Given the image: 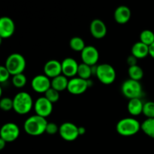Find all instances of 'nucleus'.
<instances>
[{"instance_id":"a211bd4d","label":"nucleus","mask_w":154,"mask_h":154,"mask_svg":"<svg viewBox=\"0 0 154 154\" xmlns=\"http://www.w3.org/2000/svg\"><path fill=\"white\" fill-rule=\"evenodd\" d=\"M132 55L136 57L138 60L144 59L149 55V46L139 42L134 44L131 49Z\"/></svg>"},{"instance_id":"f03ea898","label":"nucleus","mask_w":154,"mask_h":154,"mask_svg":"<svg viewBox=\"0 0 154 154\" xmlns=\"http://www.w3.org/2000/svg\"><path fill=\"white\" fill-rule=\"evenodd\" d=\"M34 108V102L29 93L19 92L13 98V110L20 115H25Z\"/></svg>"},{"instance_id":"39448f33","label":"nucleus","mask_w":154,"mask_h":154,"mask_svg":"<svg viewBox=\"0 0 154 154\" xmlns=\"http://www.w3.org/2000/svg\"><path fill=\"white\" fill-rule=\"evenodd\" d=\"M121 92L128 99H141L143 94V87L140 81L128 79L123 83Z\"/></svg>"},{"instance_id":"72a5a7b5","label":"nucleus","mask_w":154,"mask_h":154,"mask_svg":"<svg viewBox=\"0 0 154 154\" xmlns=\"http://www.w3.org/2000/svg\"><path fill=\"white\" fill-rule=\"evenodd\" d=\"M86 133V129L84 126H78V134L80 135H83Z\"/></svg>"},{"instance_id":"c756f323","label":"nucleus","mask_w":154,"mask_h":154,"mask_svg":"<svg viewBox=\"0 0 154 154\" xmlns=\"http://www.w3.org/2000/svg\"><path fill=\"white\" fill-rule=\"evenodd\" d=\"M11 75L5 66H0V84L5 83L10 78Z\"/></svg>"},{"instance_id":"f257e3e1","label":"nucleus","mask_w":154,"mask_h":154,"mask_svg":"<svg viewBox=\"0 0 154 154\" xmlns=\"http://www.w3.org/2000/svg\"><path fill=\"white\" fill-rule=\"evenodd\" d=\"M48 123L46 118L35 114L25 120L23 124L24 131L31 136H38L45 133Z\"/></svg>"},{"instance_id":"6e6552de","label":"nucleus","mask_w":154,"mask_h":154,"mask_svg":"<svg viewBox=\"0 0 154 154\" xmlns=\"http://www.w3.org/2000/svg\"><path fill=\"white\" fill-rule=\"evenodd\" d=\"M59 134L66 141H74L78 138V126L71 122H66L60 125Z\"/></svg>"},{"instance_id":"423d86ee","label":"nucleus","mask_w":154,"mask_h":154,"mask_svg":"<svg viewBox=\"0 0 154 154\" xmlns=\"http://www.w3.org/2000/svg\"><path fill=\"white\" fill-rule=\"evenodd\" d=\"M96 75L98 80L105 85L113 84L117 77L114 68L108 63H102L96 66Z\"/></svg>"},{"instance_id":"aec40b11","label":"nucleus","mask_w":154,"mask_h":154,"mask_svg":"<svg viewBox=\"0 0 154 154\" xmlns=\"http://www.w3.org/2000/svg\"><path fill=\"white\" fill-rule=\"evenodd\" d=\"M68 78L63 75H60L51 79V87L58 92H63L67 90L68 84H69Z\"/></svg>"},{"instance_id":"e433bc0d","label":"nucleus","mask_w":154,"mask_h":154,"mask_svg":"<svg viewBox=\"0 0 154 154\" xmlns=\"http://www.w3.org/2000/svg\"><path fill=\"white\" fill-rule=\"evenodd\" d=\"M2 40H3V39L1 37H0V46H1V45L2 44Z\"/></svg>"},{"instance_id":"5701e85b","label":"nucleus","mask_w":154,"mask_h":154,"mask_svg":"<svg viewBox=\"0 0 154 154\" xmlns=\"http://www.w3.org/2000/svg\"><path fill=\"white\" fill-rule=\"evenodd\" d=\"M87 46L85 45L84 40L81 37L78 36H75V37L72 38L69 41V47L72 50L76 52H81L84 48Z\"/></svg>"},{"instance_id":"7ed1b4c3","label":"nucleus","mask_w":154,"mask_h":154,"mask_svg":"<svg viewBox=\"0 0 154 154\" xmlns=\"http://www.w3.org/2000/svg\"><path fill=\"white\" fill-rule=\"evenodd\" d=\"M116 130L122 136H132L141 130V123L133 117H126L119 120L116 126Z\"/></svg>"},{"instance_id":"c85d7f7f","label":"nucleus","mask_w":154,"mask_h":154,"mask_svg":"<svg viewBox=\"0 0 154 154\" xmlns=\"http://www.w3.org/2000/svg\"><path fill=\"white\" fill-rule=\"evenodd\" d=\"M0 109L4 111H9L13 109V99L3 97L0 99Z\"/></svg>"},{"instance_id":"2eb2a0df","label":"nucleus","mask_w":154,"mask_h":154,"mask_svg":"<svg viewBox=\"0 0 154 154\" xmlns=\"http://www.w3.org/2000/svg\"><path fill=\"white\" fill-rule=\"evenodd\" d=\"M44 73L51 79L62 75L61 62L57 60H48L44 66Z\"/></svg>"},{"instance_id":"f8f14e48","label":"nucleus","mask_w":154,"mask_h":154,"mask_svg":"<svg viewBox=\"0 0 154 154\" xmlns=\"http://www.w3.org/2000/svg\"><path fill=\"white\" fill-rule=\"evenodd\" d=\"M81 58L83 63L90 66H96L99 59V53L96 47L88 45L81 52Z\"/></svg>"},{"instance_id":"7c9ffc66","label":"nucleus","mask_w":154,"mask_h":154,"mask_svg":"<svg viewBox=\"0 0 154 154\" xmlns=\"http://www.w3.org/2000/svg\"><path fill=\"white\" fill-rule=\"evenodd\" d=\"M59 129H60V127L55 123H48L47 125L45 132L48 133V135H55V134L58 133Z\"/></svg>"},{"instance_id":"f704fd0d","label":"nucleus","mask_w":154,"mask_h":154,"mask_svg":"<svg viewBox=\"0 0 154 154\" xmlns=\"http://www.w3.org/2000/svg\"><path fill=\"white\" fill-rule=\"evenodd\" d=\"M6 143H7V142H6L5 140H3L2 138H0V151H1V150H2L5 147Z\"/></svg>"},{"instance_id":"412c9836","label":"nucleus","mask_w":154,"mask_h":154,"mask_svg":"<svg viewBox=\"0 0 154 154\" xmlns=\"http://www.w3.org/2000/svg\"><path fill=\"white\" fill-rule=\"evenodd\" d=\"M141 130L146 135L154 139V118H147L141 124Z\"/></svg>"},{"instance_id":"6ab92c4d","label":"nucleus","mask_w":154,"mask_h":154,"mask_svg":"<svg viewBox=\"0 0 154 154\" xmlns=\"http://www.w3.org/2000/svg\"><path fill=\"white\" fill-rule=\"evenodd\" d=\"M143 107L144 103L141 99H129L127 105L128 112L132 116L136 117L142 114Z\"/></svg>"},{"instance_id":"a878e982","label":"nucleus","mask_w":154,"mask_h":154,"mask_svg":"<svg viewBox=\"0 0 154 154\" xmlns=\"http://www.w3.org/2000/svg\"><path fill=\"white\" fill-rule=\"evenodd\" d=\"M12 84L16 88H23L27 83V78L23 73L17 74L12 76Z\"/></svg>"},{"instance_id":"4be33fe9","label":"nucleus","mask_w":154,"mask_h":154,"mask_svg":"<svg viewBox=\"0 0 154 154\" xmlns=\"http://www.w3.org/2000/svg\"><path fill=\"white\" fill-rule=\"evenodd\" d=\"M78 78H81L84 80H90L91 76L93 75V71H92V66H88L85 63H81L78 66Z\"/></svg>"},{"instance_id":"9b49d317","label":"nucleus","mask_w":154,"mask_h":154,"mask_svg":"<svg viewBox=\"0 0 154 154\" xmlns=\"http://www.w3.org/2000/svg\"><path fill=\"white\" fill-rule=\"evenodd\" d=\"M31 87L36 93L45 94L51 87V80L45 75H38L32 80Z\"/></svg>"},{"instance_id":"1a4fd4ad","label":"nucleus","mask_w":154,"mask_h":154,"mask_svg":"<svg viewBox=\"0 0 154 154\" xmlns=\"http://www.w3.org/2000/svg\"><path fill=\"white\" fill-rule=\"evenodd\" d=\"M88 87H90L88 80L75 77L69 81L67 90L72 95H81L85 93Z\"/></svg>"},{"instance_id":"4468645a","label":"nucleus","mask_w":154,"mask_h":154,"mask_svg":"<svg viewBox=\"0 0 154 154\" xmlns=\"http://www.w3.org/2000/svg\"><path fill=\"white\" fill-rule=\"evenodd\" d=\"M62 75L66 78H75L78 74V69L79 64L75 59L72 57L65 58L61 62Z\"/></svg>"},{"instance_id":"393cba45","label":"nucleus","mask_w":154,"mask_h":154,"mask_svg":"<svg viewBox=\"0 0 154 154\" xmlns=\"http://www.w3.org/2000/svg\"><path fill=\"white\" fill-rule=\"evenodd\" d=\"M140 42L150 47L154 42V32L150 29H144L140 34Z\"/></svg>"},{"instance_id":"bb28decb","label":"nucleus","mask_w":154,"mask_h":154,"mask_svg":"<svg viewBox=\"0 0 154 154\" xmlns=\"http://www.w3.org/2000/svg\"><path fill=\"white\" fill-rule=\"evenodd\" d=\"M142 114L147 118H154V102H149L144 103Z\"/></svg>"},{"instance_id":"f3484780","label":"nucleus","mask_w":154,"mask_h":154,"mask_svg":"<svg viewBox=\"0 0 154 154\" xmlns=\"http://www.w3.org/2000/svg\"><path fill=\"white\" fill-rule=\"evenodd\" d=\"M132 12L130 8L126 5H120L115 9L114 13V18L118 24H126L130 20Z\"/></svg>"},{"instance_id":"20e7f679","label":"nucleus","mask_w":154,"mask_h":154,"mask_svg":"<svg viewBox=\"0 0 154 154\" xmlns=\"http://www.w3.org/2000/svg\"><path fill=\"white\" fill-rule=\"evenodd\" d=\"M5 66L11 75L23 73L26 66L25 57L20 54L14 53L7 57Z\"/></svg>"},{"instance_id":"b1692460","label":"nucleus","mask_w":154,"mask_h":154,"mask_svg":"<svg viewBox=\"0 0 154 154\" xmlns=\"http://www.w3.org/2000/svg\"><path fill=\"white\" fill-rule=\"evenodd\" d=\"M128 74H129V79L140 81L144 77V70L142 68L136 65V66L129 67Z\"/></svg>"},{"instance_id":"9d476101","label":"nucleus","mask_w":154,"mask_h":154,"mask_svg":"<svg viewBox=\"0 0 154 154\" xmlns=\"http://www.w3.org/2000/svg\"><path fill=\"white\" fill-rule=\"evenodd\" d=\"M34 110L35 114L41 116L42 117H49L53 112V103H51L48 99L42 96L39 97L34 103Z\"/></svg>"},{"instance_id":"ddd939ff","label":"nucleus","mask_w":154,"mask_h":154,"mask_svg":"<svg viewBox=\"0 0 154 154\" xmlns=\"http://www.w3.org/2000/svg\"><path fill=\"white\" fill-rule=\"evenodd\" d=\"M15 32V23L9 17H0V37L2 39L9 38Z\"/></svg>"},{"instance_id":"473e14b6","label":"nucleus","mask_w":154,"mask_h":154,"mask_svg":"<svg viewBox=\"0 0 154 154\" xmlns=\"http://www.w3.org/2000/svg\"><path fill=\"white\" fill-rule=\"evenodd\" d=\"M149 55L154 59V42L149 47Z\"/></svg>"},{"instance_id":"2f4dec72","label":"nucleus","mask_w":154,"mask_h":154,"mask_svg":"<svg viewBox=\"0 0 154 154\" xmlns=\"http://www.w3.org/2000/svg\"><path fill=\"white\" fill-rule=\"evenodd\" d=\"M126 62H127V64L129 65V67H130V66H136V65H138L137 64V63H138V59H137L135 57H134L133 55H132V54L128 57Z\"/></svg>"},{"instance_id":"0eeeda50","label":"nucleus","mask_w":154,"mask_h":154,"mask_svg":"<svg viewBox=\"0 0 154 154\" xmlns=\"http://www.w3.org/2000/svg\"><path fill=\"white\" fill-rule=\"evenodd\" d=\"M20 128L14 123H6L0 128V138L6 142H13L19 137Z\"/></svg>"},{"instance_id":"cd10ccee","label":"nucleus","mask_w":154,"mask_h":154,"mask_svg":"<svg viewBox=\"0 0 154 154\" xmlns=\"http://www.w3.org/2000/svg\"><path fill=\"white\" fill-rule=\"evenodd\" d=\"M45 96L46 99H48L51 103H56L60 99V92L54 90V88L51 87L46 93H45Z\"/></svg>"},{"instance_id":"dca6fc26","label":"nucleus","mask_w":154,"mask_h":154,"mask_svg":"<svg viewBox=\"0 0 154 154\" xmlns=\"http://www.w3.org/2000/svg\"><path fill=\"white\" fill-rule=\"evenodd\" d=\"M90 31L92 36L96 39H102L107 34V26L100 19H94L90 25Z\"/></svg>"},{"instance_id":"c9c22d12","label":"nucleus","mask_w":154,"mask_h":154,"mask_svg":"<svg viewBox=\"0 0 154 154\" xmlns=\"http://www.w3.org/2000/svg\"><path fill=\"white\" fill-rule=\"evenodd\" d=\"M2 87L0 86V99H2Z\"/></svg>"}]
</instances>
